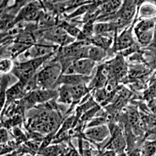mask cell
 I'll return each instance as SVG.
<instances>
[{"instance_id":"1","label":"cell","mask_w":156,"mask_h":156,"mask_svg":"<svg viewBox=\"0 0 156 156\" xmlns=\"http://www.w3.org/2000/svg\"><path fill=\"white\" fill-rule=\"evenodd\" d=\"M60 71L58 65L48 66L36 76V83L41 87L49 88L58 79Z\"/></svg>"},{"instance_id":"2","label":"cell","mask_w":156,"mask_h":156,"mask_svg":"<svg viewBox=\"0 0 156 156\" xmlns=\"http://www.w3.org/2000/svg\"><path fill=\"white\" fill-rule=\"evenodd\" d=\"M57 95L55 91L51 90H36L32 91L29 94V96L26 98V103L34 105L36 103H44L49 99H52L55 95Z\"/></svg>"},{"instance_id":"3","label":"cell","mask_w":156,"mask_h":156,"mask_svg":"<svg viewBox=\"0 0 156 156\" xmlns=\"http://www.w3.org/2000/svg\"><path fill=\"white\" fill-rule=\"evenodd\" d=\"M71 65L74 74L88 76L91 74V70L95 66V62L91 61L89 58L74 59Z\"/></svg>"},{"instance_id":"4","label":"cell","mask_w":156,"mask_h":156,"mask_svg":"<svg viewBox=\"0 0 156 156\" xmlns=\"http://www.w3.org/2000/svg\"><path fill=\"white\" fill-rule=\"evenodd\" d=\"M39 6L37 2H33L27 5L25 8H23L21 11L20 12L18 17L16 18L15 23L19 20H25V21H35L38 19L40 16Z\"/></svg>"},{"instance_id":"5","label":"cell","mask_w":156,"mask_h":156,"mask_svg":"<svg viewBox=\"0 0 156 156\" xmlns=\"http://www.w3.org/2000/svg\"><path fill=\"white\" fill-rule=\"evenodd\" d=\"M110 133L111 131L108 127L104 125H102V126L91 127V129L89 128L85 132V134L91 139L95 140L96 141H103L110 135Z\"/></svg>"},{"instance_id":"6","label":"cell","mask_w":156,"mask_h":156,"mask_svg":"<svg viewBox=\"0 0 156 156\" xmlns=\"http://www.w3.org/2000/svg\"><path fill=\"white\" fill-rule=\"evenodd\" d=\"M48 38L62 46L67 45V44L73 42V40H74V39L66 34V32L63 29L62 26L54 29L53 33L50 34V37Z\"/></svg>"},{"instance_id":"7","label":"cell","mask_w":156,"mask_h":156,"mask_svg":"<svg viewBox=\"0 0 156 156\" xmlns=\"http://www.w3.org/2000/svg\"><path fill=\"white\" fill-rule=\"evenodd\" d=\"M56 47L53 46H44V45H35L31 47L27 51L25 56L30 58H40L43 56L48 55L49 54L53 53L54 50L55 49Z\"/></svg>"},{"instance_id":"8","label":"cell","mask_w":156,"mask_h":156,"mask_svg":"<svg viewBox=\"0 0 156 156\" xmlns=\"http://www.w3.org/2000/svg\"><path fill=\"white\" fill-rule=\"evenodd\" d=\"M136 12V2H132V1H126L122 5V8L119 11L118 17L125 23L129 22L132 17H133L134 13Z\"/></svg>"},{"instance_id":"9","label":"cell","mask_w":156,"mask_h":156,"mask_svg":"<svg viewBox=\"0 0 156 156\" xmlns=\"http://www.w3.org/2000/svg\"><path fill=\"white\" fill-rule=\"evenodd\" d=\"M131 30L125 31L120 36H118L117 42L115 44V49L119 51V50L127 49L130 48L133 45H134V40L132 36Z\"/></svg>"},{"instance_id":"10","label":"cell","mask_w":156,"mask_h":156,"mask_svg":"<svg viewBox=\"0 0 156 156\" xmlns=\"http://www.w3.org/2000/svg\"><path fill=\"white\" fill-rule=\"evenodd\" d=\"M88 76L80 74L64 75L60 78L59 82L66 85H76V84H84V82L88 80Z\"/></svg>"},{"instance_id":"11","label":"cell","mask_w":156,"mask_h":156,"mask_svg":"<svg viewBox=\"0 0 156 156\" xmlns=\"http://www.w3.org/2000/svg\"><path fill=\"white\" fill-rule=\"evenodd\" d=\"M24 85L25 84L19 81L15 85L12 86L11 88H9L6 92V96L7 97L8 100L21 99L24 95H25L24 92Z\"/></svg>"},{"instance_id":"12","label":"cell","mask_w":156,"mask_h":156,"mask_svg":"<svg viewBox=\"0 0 156 156\" xmlns=\"http://www.w3.org/2000/svg\"><path fill=\"white\" fill-rule=\"evenodd\" d=\"M87 44L85 40H81L79 42L73 43L71 45H69L67 47H64L62 48V53L64 57H73L74 58L76 56L78 51H80L81 48H84L85 45Z\"/></svg>"},{"instance_id":"13","label":"cell","mask_w":156,"mask_h":156,"mask_svg":"<svg viewBox=\"0 0 156 156\" xmlns=\"http://www.w3.org/2000/svg\"><path fill=\"white\" fill-rule=\"evenodd\" d=\"M105 50L103 48L94 46L88 48V58L91 59V61L96 62L100 61L104 58L105 56Z\"/></svg>"},{"instance_id":"14","label":"cell","mask_w":156,"mask_h":156,"mask_svg":"<svg viewBox=\"0 0 156 156\" xmlns=\"http://www.w3.org/2000/svg\"><path fill=\"white\" fill-rule=\"evenodd\" d=\"M106 80H107V76L102 72L101 69L99 68L98 69L96 75L93 78V80H91V84H90V88H97V89H99V88H103L105 82H106Z\"/></svg>"},{"instance_id":"15","label":"cell","mask_w":156,"mask_h":156,"mask_svg":"<svg viewBox=\"0 0 156 156\" xmlns=\"http://www.w3.org/2000/svg\"><path fill=\"white\" fill-rule=\"evenodd\" d=\"M59 102H62V103H72L73 101V98L72 96V94L70 92V90H69V85H64L62 87L60 88L59 90Z\"/></svg>"},{"instance_id":"16","label":"cell","mask_w":156,"mask_h":156,"mask_svg":"<svg viewBox=\"0 0 156 156\" xmlns=\"http://www.w3.org/2000/svg\"><path fill=\"white\" fill-rule=\"evenodd\" d=\"M69 86V90H70V92L72 94L73 98V100H78L83 95H85L86 92L88 91V89L86 88L84 84Z\"/></svg>"},{"instance_id":"17","label":"cell","mask_w":156,"mask_h":156,"mask_svg":"<svg viewBox=\"0 0 156 156\" xmlns=\"http://www.w3.org/2000/svg\"><path fill=\"white\" fill-rule=\"evenodd\" d=\"M122 5V1H118V0H114V1H107L105 2L102 6V8L100 9L101 13H104V14H109L115 10H117L119 6Z\"/></svg>"},{"instance_id":"18","label":"cell","mask_w":156,"mask_h":156,"mask_svg":"<svg viewBox=\"0 0 156 156\" xmlns=\"http://www.w3.org/2000/svg\"><path fill=\"white\" fill-rule=\"evenodd\" d=\"M62 27L63 28V29L66 32V33H69V35L73 37H76L78 38L79 40L81 41V40H84V39L86 38L85 36L83 35V33L80 32L77 28L74 26H72L71 25L68 24V23H66L64 22L62 25Z\"/></svg>"},{"instance_id":"19","label":"cell","mask_w":156,"mask_h":156,"mask_svg":"<svg viewBox=\"0 0 156 156\" xmlns=\"http://www.w3.org/2000/svg\"><path fill=\"white\" fill-rule=\"evenodd\" d=\"M115 29L112 23H98L93 26V32L96 35H102L103 33H107L111 32Z\"/></svg>"},{"instance_id":"20","label":"cell","mask_w":156,"mask_h":156,"mask_svg":"<svg viewBox=\"0 0 156 156\" xmlns=\"http://www.w3.org/2000/svg\"><path fill=\"white\" fill-rule=\"evenodd\" d=\"M64 148L60 145H53V146L46 147L44 149L40 150V154L44 155H58L64 154Z\"/></svg>"},{"instance_id":"21","label":"cell","mask_w":156,"mask_h":156,"mask_svg":"<svg viewBox=\"0 0 156 156\" xmlns=\"http://www.w3.org/2000/svg\"><path fill=\"white\" fill-rule=\"evenodd\" d=\"M91 40V42L95 44V46L103 48L104 50L107 49L112 42L111 39L106 38V37L100 36V35H96V36L93 37Z\"/></svg>"},{"instance_id":"22","label":"cell","mask_w":156,"mask_h":156,"mask_svg":"<svg viewBox=\"0 0 156 156\" xmlns=\"http://www.w3.org/2000/svg\"><path fill=\"white\" fill-rule=\"evenodd\" d=\"M126 142L124 140L123 137L121 134L117 136H114L113 139L111 140V144H109L108 148L114 149L115 151H122L125 147Z\"/></svg>"},{"instance_id":"23","label":"cell","mask_w":156,"mask_h":156,"mask_svg":"<svg viewBox=\"0 0 156 156\" xmlns=\"http://www.w3.org/2000/svg\"><path fill=\"white\" fill-rule=\"evenodd\" d=\"M154 27V19L145 20L139 23L136 28V33H140L152 30Z\"/></svg>"},{"instance_id":"24","label":"cell","mask_w":156,"mask_h":156,"mask_svg":"<svg viewBox=\"0 0 156 156\" xmlns=\"http://www.w3.org/2000/svg\"><path fill=\"white\" fill-rule=\"evenodd\" d=\"M136 36L141 44H147L151 42V40L153 37V30L147 31V32H144V33H136Z\"/></svg>"},{"instance_id":"25","label":"cell","mask_w":156,"mask_h":156,"mask_svg":"<svg viewBox=\"0 0 156 156\" xmlns=\"http://www.w3.org/2000/svg\"><path fill=\"white\" fill-rule=\"evenodd\" d=\"M17 41L21 44H26V45H31L33 43H35V39L33 36V35L29 33H21L20 36L17 38Z\"/></svg>"},{"instance_id":"26","label":"cell","mask_w":156,"mask_h":156,"mask_svg":"<svg viewBox=\"0 0 156 156\" xmlns=\"http://www.w3.org/2000/svg\"><path fill=\"white\" fill-rule=\"evenodd\" d=\"M8 84V76H3L2 79V85H1V108L3 106L5 103V96H6V92L5 91L6 87Z\"/></svg>"},{"instance_id":"27","label":"cell","mask_w":156,"mask_h":156,"mask_svg":"<svg viewBox=\"0 0 156 156\" xmlns=\"http://www.w3.org/2000/svg\"><path fill=\"white\" fill-rule=\"evenodd\" d=\"M73 119H74V118H73H73H67L66 120V122L63 123L62 126V128H61V129H60V131L58 133V135L56 136H58L59 134L62 133H64L65 131H66L67 129H70V128L73 126V124L76 123V122L73 121Z\"/></svg>"},{"instance_id":"28","label":"cell","mask_w":156,"mask_h":156,"mask_svg":"<svg viewBox=\"0 0 156 156\" xmlns=\"http://www.w3.org/2000/svg\"><path fill=\"white\" fill-rule=\"evenodd\" d=\"M106 121H107V118H105V117H97V118H93V119L88 123L87 127L91 128L95 127V126H102V125H104Z\"/></svg>"},{"instance_id":"29","label":"cell","mask_w":156,"mask_h":156,"mask_svg":"<svg viewBox=\"0 0 156 156\" xmlns=\"http://www.w3.org/2000/svg\"><path fill=\"white\" fill-rule=\"evenodd\" d=\"M154 13H155L154 7L149 6V5L143 6L140 10V14L142 17H149V16L154 14Z\"/></svg>"},{"instance_id":"30","label":"cell","mask_w":156,"mask_h":156,"mask_svg":"<svg viewBox=\"0 0 156 156\" xmlns=\"http://www.w3.org/2000/svg\"><path fill=\"white\" fill-rule=\"evenodd\" d=\"M93 21H88L84 25V29H83V35H84L85 37H89L92 35L93 32Z\"/></svg>"},{"instance_id":"31","label":"cell","mask_w":156,"mask_h":156,"mask_svg":"<svg viewBox=\"0 0 156 156\" xmlns=\"http://www.w3.org/2000/svg\"><path fill=\"white\" fill-rule=\"evenodd\" d=\"M107 92L106 89H98L95 93V99L98 102H104L107 97Z\"/></svg>"},{"instance_id":"32","label":"cell","mask_w":156,"mask_h":156,"mask_svg":"<svg viewBox=\"0 0 156 156\" xmlns=\"http://www.w3.org/2000/svg\"><path fill=\"white\" fill-rule=\"evenodd\" d=\"M12 66L11 62L9 59H2L1 63H0V67H1V71L3 73H6L10 70Z\"/></svg>"},{"instance_id":"33","label":"cell","mask_w":156,"mask_h":156,"mask_svg":"<svg viewBox=\"0 0 156 156\" xmlns=\"http://www.w3.org/2000/svg\"><path fill=\"white\" fill-rule=\"evenodd\" d=\"M99 108L98 107H95V108H92L91 110L89 109L88 111H85V114H83V116H82L81 118L82 121H87L88 120V119H90V118H92V116L95 114V112L99 111Z\"/></svg>"},{"instance_id":"34","label":"cell","mask_w":156,"mask_h":156,"mask_svg":"<svg viewBox=\"0 0 156 156\" xmlns=\"http://www.w3.org/2000/svg\"><path fill=\"white\" fill-rule=\"evenodd\" d=\"M144 96L147 100H151V99H154L155 96V85L151 86L148 90H147L144 93Z\"/></svg>"},{"instance_id":"35","label":"cell","mask_w":156,"mask_h":156,"mask_svg":"<svg viewBox=\"0 0 156 156\" xmlns=\"http://www.w3.org/2000/svg\"><path fill=\"white\" fill-rule=\"evenodd\" d=\"M13 21V17L10 15H4L1 19V29H5Z\"/></svg>"},{"instance_id":"36","label":"cell","mask_w":156,"mask_h":156,"mask_svg":"<svg viewBox=\"0 0 156 156\" xmlns=\"http://www.w3.org/2000/svg\"><path fill=\"white\" fill-rule=\"evenodd\" d=\"M155 152V143H150L144 147V153L147 155L154 154Z\"/></svg>"},{"instance_id":"37","label":"cell","mask_w":156,"mask_h":156,"mask_svg":"<svg viewBox=\"0 0 156 156\" xmlns=\"http://www.w3.org/2000/svg\"><path fill=\"white\" fill-rule=\"evenodd\" d=\"M51 140H52V135L51 134H50V135H48V136L46 137L45 139H44V142H43V144L41 145V147H40V150H42V149H44V147H48V145H49V144L51 142Z\"/></svg>"},{"instance_id":"38","label":"cell","mask_w":156,"mask_h":156,"mask_svg":"<svg viewBox=\"0 0 156 156\" xmlns=\"http://www.w3.org/2000/svg\"><path fill=\"white\" fill-rule=\"evenodd\" d=\"M7 140H8L7 132L4 129H1V141H2V143H6Z\"/></svg>"},{"instance_id":"39","label":"cell","mask_w":156,"mask_h":156,"mask_svg":"<svg viewBox=\"0 0 156 156\" xmlns=\"http://www.w3.org/2000/svg\"><path fill=\"white\" fill-rule=\"evenodd\" d=\"M148 107L154 114H155V99L148 100Z\"/></svg>"},{"instance_id":"40","label":"cell","mask_w":156,"mask_h":156,"mask_svg":"<svg viewBox=\"0 0 156 156\" xmlns=\"http://www.w3.org/2000/svg\"><path fill=\"white\" fill-rule=\"evenodd\" d=\"M115 154H116V151H115L111 150V151H107L103 153V155H115Z\"/></svg>"}]
</instances>
